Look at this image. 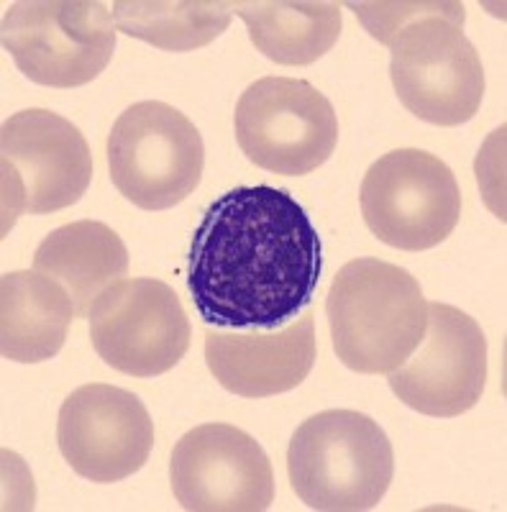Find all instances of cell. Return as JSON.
<instances>
[{
  "label": "cell",
  "instance_id": "obj_17",
  "mask_svg": "<svg viewBox=\"0 0 507 512\" xmlns=\"http://www.w3.org/2000/svg\"><path fill=\"white\" fill-rule=\"evenodd\" d=\"M231 11L251 44L274 64L303 67L326 57L341 36V6L323 0H236Z\"/></svg>",
  "mask_w": 507,
  "mask_h": 512
},
{
  "label": "cell",
  "instance_id": "obj_19",
  "mask_svg": "<svg viewBox=\"0 0 507 512\" xmlns=\"http://www.w3.org/2000/svg\"><path fill=\"white\" fill-rule=\"evenodd\" d=\"M349 8L362 21L369 36L385 47H390L397 31L418 21V18L441 16L456 26H464V18H467L464 6L454 3V0H441V3L438 0H431V3H356L354 0V3H349Z\"/></svg>",
  "mask_w": 507,
  "mask_h": 512
},
{
  "label": "cell",
  "instance_id": "obj_13",
  "mask_svg": "<svg viewBox=\"0 0 507 512\" xmlns=\"http://www.w3.org/2000/svg\"><path fill=\"white\" fill-rule=\"evenodd\" d=\"M57 443L80 477L98 484L121 482L149 461L154 420L134 392L85 384L59 408Z\"/></svg>",
  "mask_w": 507,
  "mask_h": 512
},
{
  "label": "cell",
  "instance_id": "obj_4",
  "mask_svg": "<svg viewBox=\"0 0 507 512\" xmlns=\"http://www.w3.org/2000/svg\"><path fill=\"white\" fill-rule=\"evenodd\" d=\"M205 167L195 123L162 100H141L116 118L108 169L123 198L141 210H169L193 195Z\"/></svg>",
  "mask_w": 507,
  "mask_h": 512
},
{
  "label": "cell",
  "instance_id": "obj_15",
  "mask_svg": "<svg viewBox=\"0 0 507 512\" xmlns=\"http://www.w3.org/2000/svg\"><path fill=\"white\" fill-rule=\"evenodd\" d=\"M75 318L65 287L39 272H8L0 280V351L16 364H41L62 351Z\"/></svg>",
  "mask_w": 507,
  "mask_h": 512
},
{
  "label": "cell",
  "instance_id": "obj_7",
  "mask_svg": "<svg viewBox=\"0 0 507 512\" xmlns=\"http://www.w3.org/2000/svg\"><path fill=\"white\" fill-rule=\"evenodd\" d=\"M359 203L369 231L403 251L443 244L461 216L454 172L423 149H397L379 157L364 175Z\"/></svg>",
  "mask_w": 507,
  "mask_h": 512
},
{
  "label": "cell",
  "instance_id": "obj_9",
  "mask_svg": "<svg viewBox=\"0 0 507 512\" xmlns=\"http://www.w3.org/2000/svg\"><path fill=\"white\" fill-rule=\"evenodd\" d=\"M441 16L418 18L390 41V77L400 103L433 126H461L479 113L484 67L472 41Z\"/></svg>",
  "mask_w": 507,
  "mask_h": 512
},
{
  "label": "cell",
  "instance_id": "obj_16",
  "mask_svg": "<svg viewBox=\"0 0 507 512\" xmlns=\"http://www.w3.org/2000/svg\"><path fill=\"white\" fill-rule=\"evenodd\" d=\"M34 272L47 274L72 297L77 318H85L105 290L129 272V251L111 226L77 221L57 228L34 254Z\"/></svg>",
  "mask_w": 507,
  "mask_h": 512
},
{
  "label": "cell",
  "instance_id": "obj_14",
  "mask_svg": "<svg viewBox=\"0 0 507 512\" xmlns=\"http://www.w3.org/2000/svg\"><path fill=\"white\" fill-rule=\"evenodd\" d=\"M318 356L313 315L277 331H205V364L223 390L239 397H272L295 390Z\"/></svg>",
  "mask_w": 507,
  "mask_h": 512
},
{
  "label": "cell",
  "instance_id": "obj_8",
  "mask_svg": "<svg viewBox=\"0 0 507 512\" xmlns=\"http://www.w3.org/2000/svg\"><path fill=\"white\" fill-rule=\"evenodd\" d=\"M241 152L274 175H310L326 164L338 144L331 100L308 80L262 77L236 105Z\"/></svg>",
  "mask_w": 507,
  "mask_h": 512
},
{
  "label": "cell",
  "instance_id": "obj_3",
  "mask_svg": "<svg viewBox=\"0 0 507 512\" xmlns=\"http://www.w3.org/2000/svg\"><path fill=\"white\" fill-rule=\"evenodd\" d=\"M287 474L310 510H374L390 489L395 454L382 425L369 415L323 410L292 436Z\"/></svg>",
  "mask_w": 507,
  "mask_h": 512
},
{
  "label": "cell",
  "instance_id": "obj_1",
  "mask_svg": "<svg viewBox=\"0 0 507 512\" xmlns=\"http://www.w3.org/2000/svg\"><path fill=\"white\" fill-rule=\"evenodd\" d=\"M323 272L321 236L282 187L223 192L195 228L187 290L205 326L277 331L303 313Z\"/></svg>",
  "mask_w": 507,
  "mask_h": 512
},
{
  "label": "cell",
  "instance_id": "obj_10",
  "mask_svg": "<svg viewBox=\"0 0 507 512\" xmlns=\"http://www.w3.org/2000/svg\"><path fill=\"white\" fill-rule=\"evenodd\" d=\"M90 341L105 364L129 377H159L190 349V320L162 280L136 277L111 285L88 313Z\"/></svg>",
  "mask_w": 507,
  "mask_h": 512
},
{
  "label": "cell",
  "instance_id": "obj_12",
  "mask_svg": "<svg viewBox=\"0 0 507 512\" xmlns=\"http://www.w3.org/2000/svg\"><path fill=\"white\" fill-rule=\"evenodd\" d=\"M397 400L420 415L456 418L479 402L487 384V338L474 318L428 303L426 336L403 367L387 374Z\"/></svg>",
  "mask_w": 507,
  "mask_h": 512
},
{
  "label": "cell",
  "instance_id": "obj_2",
  "mask_svg": "<svg viewBox=\"0 0 507 512\" xmlns=\"http://www.w3.org/2000/svg\"><path fill=\"white\" fill-rule=\"evenodd\" d=\"M326 313L336 356L359 374H390L403 367L428 326L420 282L408 269L374 256L338 269Z\"/></svg>",
  "mask_w": 507,
  "mask_h": 512
},
{
  "label": "cell",
  "instance_id": "obj_18",
  "mask_svg": "<svg viewBox=\"0 0 507 512\" xmlns=\"http://www.w3.org/2000/svg\"><path fill=\"white\" fill-rule=\"evenodd\" d=\"M231 3L221 0H118V31L164 52L208 47L231 24Z\"/></svg>",
  "mask_w": 507,
  "mask_h": 512
},
{
  "label": "cell",
  "instance_id": "obj_6",
  "mask_svg": "<svg viewBox=\"0 0 507 512\" xmlns=\"http://www.w3.org/2000/svg\"><path fill=\"white\" fill-rule=\"evenodd\" d=\"M3 233L18 216L57 213L88 192L93 154L80 128L44 108L8 118L0 131Z\"/></svg>",
  "mask_w": 507,
  "mask_h": 512
},
{
  "label": "cell",
  "instance_id": "obj_5",
  "mask_svg": "<svg viewBox=\"0 0 507 512\" xmlns=\"http://www.w3.org/2000/svg\"><path fill=\"white\" fill-rule=\"evenodd\" d=\"M116 18L95 0H21L3 16V47L31 82L80 88L108 67Z\"/></svg>",
  "mask_w": 507,
  "mask_h": 512
},
{
  "label": "cell",
  "instance_id": "obj_11",
  "mask_svg": "<svg viewBox=\"0 0 507 512\" xmlns=\"http://www.w3.org/2000/svg\"><path fill=\"white\" fill-rule=\"evenodd\" d=\"M169 482L182 510L262 512L274 502L272 461L246 431L205 423L172 448Z\"/></svg>",
  "mask_w": 507,
  "mask_h": 512
}]
</instances>
